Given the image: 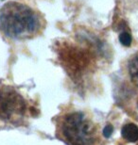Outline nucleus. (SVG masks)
Returning <instances> with one entry per match:
<instances>
[{
	"mask_svg": "<svg viewBox=\"0 0 138 145\" xmlns=\"http://www.w3.org/2000/svg\"><path fill=\"white\" fill-rule=\"evenodd\" d=\"M40 28L39 14L27 5L8 2L0 10V31L11 39H30Z\"/></svg>",
	"mask_w": 138,
	"mask_h": 145,
	"instance_id": "f257e3e1",
	"label": "nucleus"
},
{
	"mask_svg": "<svg viewBox=\"0 0 138 145\" xmlns=\"http://www.w3.org/2000/svg\"><path fill=\"white\" fill-rule=\"evenodd\" d=\"M113 132H114V127L112 126L111 124H108L103 129V136L105 138H109L112 136V134H113Z\"/></svg>",
	"mask_w": 138,
	"mask_h": 145,
	"instance_id": "6e6552de",
	"label": "nucleus"
},
{
	"mask_svg": "<svg viewBox=\"0 0 138 145\" xmlns=\"http://www.w3.org/2000/svg\"><path fill=\"white\" fill-rule=\"evenodd\" d=\"M122 137L130 142H136L138 140V127L134 123L125 124L121 131Z\"/></svg>",
	"mask_w": 138,
	"mask_h": 145,
	"instance_id": "39448f33",
	"label": "nucleus"
},
{
	"mask_svg": "<svg viewBox=\"0 0 138 145\" xmlns=\"http://www.w3.org/2000/svg\"><path fill=\"white\" fill-rule=\"evenodd\" d=\"M27 105L22 95L11 87L0 88V120L18 123L26 114Z\"/></svg>",
	"mask_w": 138,
	"mask_h": 145,
	"instance_id": "7ed1b4c3",
	"label": "nucleus"
},
{
	"mask_svg": "<svg viewBox=\"0 0 138 145\" xmlns=\"http://www.w3.org/2000/svg\"><path fill=\"white\" fill-rule=\"evenodd\" d=\"M129 74L133 84L138 87V54L131 57L129 62Z\"/></svg>",
	"mask_w": 138,
	"mask_h": 145,
	"instance_id": "423d86ee",
	"label": "nucleus"
},
{
	"mask_svg": "<svg viewBox=\"0 0 138 145\" xmlns=\"http://www.w3.org/2000/svg\"><path fill=\"white\" fill-rule=\"evenodd\" d=\"M60 59L63 66L72 77H79L85 74L89 68L92 57L83 48L65 45L60 50Z\"/></svg>",
	"mask_w": 138,
	"mask_h": 145,
	"instance_id": "20e7f679",
	"label": "nucleus"
},
{
	"mask_svg": "<svg viewBox=\"0 0 138 145\" xmlns=\"http://www.w3.org/2000/svg\"><path fill=\"white\" fill-rule=\"evenodd\" d=\"M119 40L124 46H130L131 43V36L128 32H122L119 35Z\"/></svg>",
	"mask_w": 138,
	"mask_h": 145,
	"instance_id": "0eeeda50",
	"label": "nucleus"
},
{
	"mask_svg": "<svg viewBox=\"0 0 138 145\" xmlns=\"http://www.w3.org/2000/svg\"><path fill=\"white\" fill-rule=\"evenodd\" d=\"M60 131L68 145H92L96 138V128L92 121L83 112H71L61 119Z\"/></svg>",
	"mask_w": 138,
	"mask_h": 145,
	"instance_id": "f03ea898",
	"label": "nucleus"
}]
</instances>
